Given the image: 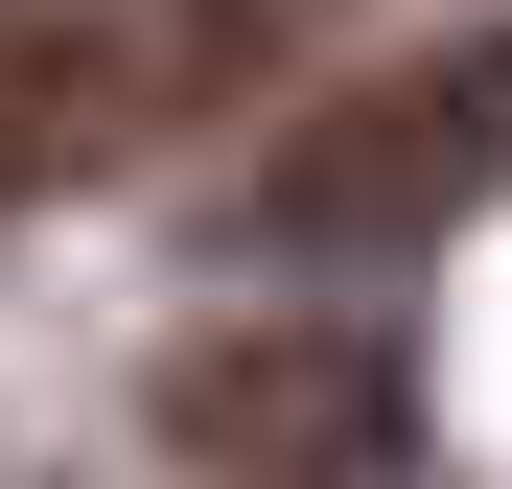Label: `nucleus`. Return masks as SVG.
Listing matches in <instances>:
<instances>
[{
    "instance_id": "f03ea898",
    "label": "nucleus",
    "mask_w": 512,
    "mask_h": 489,
    "mask_svg": "<svg viewBox=\"0 0 512 489\" xmlns=\"http://www.w3.org/2000/svg\"><path fill=\"white\" fill-rule=\"evenodd\" d=\"M140 420L187 489H396L419 466V350L373 303H233V326H163Z\"/></svg>"
},
{
    "instance_id": "f257e3e1",
    "label": "nucleus",
    "mask_w": 512,
    "mask_h": 489,
    "mask_svg": "<svg viewBox=\"0 0 512 489\" xmlns=\"http://www.w3.org/2000/svg\"><path fill=\"white\" fill-rule=\"evenodd\" d=\"M512 187V24H419V47H373V70H326V94L280 117L210 187V233L233 257H443V233Z\"/></svg>"
},
{
    "instance_id": "7ed1b4c3",
    "label": "nucleus",
    "mask_w": 512,
    "mask_h": 489,
    "mask_svg": "<svg viewBox=\"0 0 512 489\" xmlns=\"http://www.w3.org/2000/svg\"><path fill=\"white\" fill-rule=\"evenodd\" d=\"M303 24H326V0H140V24H94V163H117V140L233 117V94H256Z\"/></svg>"
},
{
    "instance_id": "20e7f679",
    "label": "nucleus",
    "mask_w": 512,
    "mask_h": 489,
    "mask_svg": "<svg viewBox=\"0 0 512 489\" xmlns=\"http://www.w3.org/2000/svg\"><path fill=\"white\" fill-rule=\"evenodd\" d=\"M70 163H94V24L0 0V187H70Z\"/></svg>"
}]
</instances>
